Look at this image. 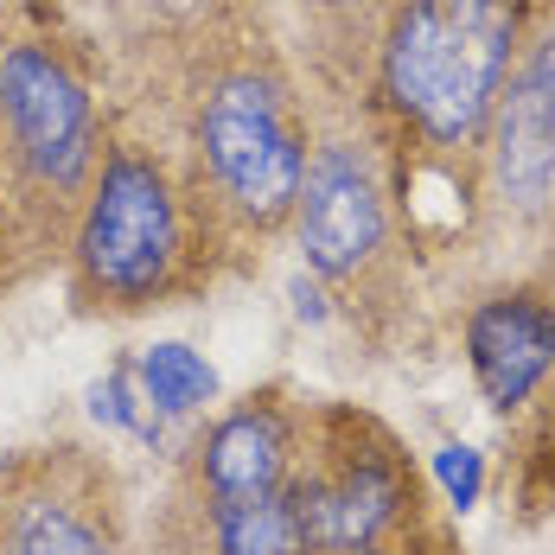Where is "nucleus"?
Instances as JSON below:
<instances>
[{"label":"nucleus","mask_w":555,"mask_h":555,"mask_svg":"<svg viewBox=\"0 0 555 555\" xmlns=\"http://www.w3.org/2000/svg\"><path fill=\"white\" fill-rule=\"evenodd\" d=\"M192 52L179 64V160L218 205L236 243L269 236L300 205L307 172V109L281 70V57L230 33L223 20L192 26Z\"/></svg>","instance_id":"f03ea898"},{"label":"nucleus","mask_w":555,"mask_h":555,"mask_svg":"<svg viewBox=\"0 0 555 555\" xmlns=\"http://www.w3.org/2000/svg\"><path fill=\"white\" fill-rule=\"evenodd\" d=\"M0 160L39 230L70 249L90 179L103 167V128L83 77L46 39L0 46Z\"/></svg>","instance_id":"20e7f679"},{"label":"nucleus","mask_w":555,"mask_h":555,"mask_svg":"<svg viewBox=\"0 0 555 555\" xmlns=\"http://www.w3.org/2000/svg\"><path fill=\"white\" fill-rule=\"evenodd\" d=\"M294 223H300V249H307L313 275H326V281L364 275V262L384 243V185H377V172L364 160V147L320 141L307 154Z\"/></svg>","instance_id":"423d86ee"},{"label":"nucleus","mask_w":555,"mask_h":555,"mask_svg":"<svg viewBox=\"0 0 555 555\" xmlns=\"http://www.w3.org/2000/svg\"><path fill=\"white\" fill-rule=\"evenodd\" d=\"M371 555H377V550H371Z\"/></svg>","instance_id":"f8f14e48"},{"label":"nucleus","mask_w":555,"mask_h":555,"mask_svg":"<svg viewBox=\"0 0 555 555\" xmlns=\"http://www.w3.org/2000/svg\"><path fill=\"white\" fill-rule=\"evenodd\" d=\"M121 7H141V13H154V20H172V26L205 20V0H121Z\"/></svg>","instance_id":"9b49d317"},{"label":"nucleus","mask_w":555,"mask_h":555,"mask_svg":"<svg viewBox=\"0 0 555 555\" xmlns=\"http://www.w3.org/2000/svg\"><path fill=\"white\" fill-rule=\"evenodd\" d=\"M499 185L524 211L555 205V33L499 96Z\"/></svg>","instance_id":"0eeeda50"},{"label":"nucleus","mask_w":555,"mask_h":555,"mask_svg":"<svg viewBox=\"0 0 555 555\" xmlns=\"http://www.w3.org/2000/svg\"><path fill=\"white\" fill-rule=\"evenodd\" d=\"M0 555H128V499L77 441L0 460Z\"/></svg>","instance_id":"39448f33"},{"label":"nucleus","mask_w":555,"mask_h":555,"mask_svg":"<svg viewBox=\"0 0 555 555\" xmlns=\"http://www.w3.org/2000/svg\"><path fill=\"white\" fill-rule=\"evenodd\" d=\"M141 396H147L154 409H167V415H185V409H198V402L218 396V377H211V364H205L198 351H185V345H154V351L141 358Z\"/></svg>","instance_id":"1a4fd4ad"},{"label":"nucleus","mask_w":555,"mask_h":555,"mask_svg":"<svg viewBox=\"0 0 555 555\" xmlns=\"http://www.w3.org/2000/svg\"><path fill=\"white\" fill-rule=\"evenodd\" d=\"M236 236L172 141L115 128L70 230V294L83 313H147L198 294Z\"/></svg>","instance_id":"f257e3e1"},{"label":"nucleus","mask_w":555,"mask_h":555,"mask_svg":"<svg viewBox=\"0 0 555 555\" xmlns=\"http://www.w3.org/2000/svg\"><path fill=\"white\" fill-rule=\"evenodd\" d=\"M441 479H447V492H453V504L479 499V460H473L466 447H447L441 453Z\"/></svg>","instance_id":"9d476101"},{"label":"nucleus","mask_w":555,"mask_h":555,"mask_svg":"<svg viewBox=\"0 0 555 555\" xmlns=\"http://www.w3.org/2000/svg\"><path fill=\"white\" fill-rule=\"evenodd\" d=\"M466 351H473V371H479V389L511 409L524 402L537 377L555 364V307L543 294H504L492 307L473 313V333H466Z\"/></svg>","instance_id":"6e6552de"},{"label":"nucleus","mask_w":555,"mask_h":555,"mask_svg":"<svg viewBox=\"0 0 555 555\" xmlns=\"http://www.w3.org/2000/svg\"><path fill=\"white\" fill-rule=\"evenodd\" d=\"M524 39V0H396L384 33V96L428 141H473L504 96Z\"/></svg>","instance_id":"7ed1b4c3"}]
</instances>
